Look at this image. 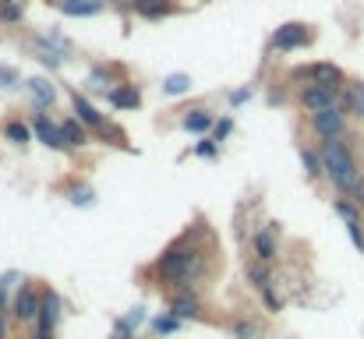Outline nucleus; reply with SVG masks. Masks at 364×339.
Returning a JSON list of instances; mask_svg holds the SVG:
<instances>
[{
	"label": "nucleus",
	"mask_w": 364,
	"mask_h": 339,
	"mask_svg": "<svg viewBox=\"0 0 364 339\" xmlns=\"http://www.w3.org/2000/svg\"><path fill=\"white\" fill-rule=\"evenodd\" d=\"M152 272H156V279H160V287L191 290V282L205 272V255H202L188 237H181V241H174L160 258H156Z\"/></svg>",
	"instance_id": "nucleus-1"
},
{
	"label": "nucleus",
	"mask_w": 364,
	"mask_h": 339,
	"mask_svg": "<svg viewBox=\"0 0 364 339\" xmlns=\"http://www.w3.org/2000/svg\"><path fill=\"white\" fill-rule=\"evenodd\" d=\"M322 166H326L329 184H333L343 198H350V202L361 209V205H364V181H361V166H357L354 149H350L343 138L326 142V145H322Z\"/></svg>",
	"instance_id": "nucleus-2"
},
{
	"label": "nucleus",
	"mask_w": 364,
	"mask_h": 339,
	"mask_svg": "<svg viewBox=\"0 0 364 339\" xmlns=\"http://www.w3.org/2000/svg\"><path fill=\"white\" fill-rule=\"evenodd\" d=\"M311 131H315L322 142L343 138V131H347V117H343L340 103H336V106H326V110H315V113H311Z\"/></svg>",
	"instance_id": "nucleus-3"
},
{
	"label": "nucleus",
	"mask_w": 364,
	"mask_h": 339,
	"mask_svg": "<svg viewBox=\"0 0 364 339\" xmlns=\"http://www.w3.org/2000/svg\"><path fill=\"white\" fill-rule=\"evenodd\" d=\"M340 92H343V85H304L301 92H297V103L304 106V110H326V106H336L340 103Z\"/></svg>",
	"instance_id": "nucleus-4"
},
{
	"label": "nucleus",
	"mask_w": 364,
	"mask_h": 339,
	"mask_svg": "<svg viewBox=\"0 0 364 339\" xmlns=\"http://www.w3.org/2000/svg\"><path fill=\"white\" fill-rule=\"evenodd\" d=\"M39 294H43V290H36L32 282H22L18 294H15V301H11V315H15L18 322L32 325L36 315H39Z\"/></svg>",
	"instance_id": "nucleus-5"
},
{
	"label": "nucleus",
	"mask_w": 364,
	"mask_h": 339,
	"mask_svg": "<svg viewBox=\"0 0 364 339\" xmlns=\"http://www.w3.org/2000/svg\"><path fill=\"white\" fill-rule=\"evenodd\" d=\"M294 78H311V85H343V71L333 61H315L308 68H297Z\"/></svg>",
	"instance_id": "nucleus-6"
},
{
	"label": "nucleus",
	"mask_w": 364,
	"mask_h": 339,
	"mask_svg": "<svg viewBox=\"0 0 364 339\" xmlns=\"http://www.w3.org/2000/svg\"><path fill=\"white\" fill-rule=\"evenodd\" d=\"M170 315H174L177 322L198 318V315H202V297L191 294V290H174V294H170Z\"/></svg>",
	"instance_id": "nucleus-7"
},
{
	"label": "nucleus",
	"mask_w": 364,
	"mask_h": 339,
	"mask_svg": "<svg viewBox=\"0 0 364 339\" xmlns=\"http://www.w3.org/2000/svg\"><path fill=\"white\" fill-rule=\"evenodd\" d=\"M71 106H75V121H82L89 131H107V121H103V113H99L82 92H71Z\"/></svg>",
	"instance_id": "nucleus-8"
},
{
	"label": "nucleus",
	"mask_w": 364,
	"mask_h": 339,
	"mask_svg": "<svg viewBox=\"0 0 364 339\" xmlns=\"http://www.w3.org/2000/svg\"><path fill=\"white\" fill-rule=\"evenodd\" d=\"M308 39H311V36H308V25H301V22H287L283 29H276L273 46H276V50H283V53H290V50L304 46Z\"/></svg>",
	"instance_id": "nucleus-9"
},
{
	"label": "nucleus",
	"mask_w": 364,
	"mask_h": 339,
	"mask_svg": "<svg viewBox=\"0 0 364 339\" xmlns=\"http://www.w3.org/2000/svg\"><path fill=\"white\" fill-rule=\"evenodd\" d=\"M32 131H36V138L46 149H68L64 145V135H61V124H54L50 117H43V113H36V117H32Z\"/></svg>",
	"instance_id": "nucleus-10"
},
{
	"label": "nucleus",
	"mask_w": 364,
	"mask_h": 339,
	"mask_svg": "<svg viewBox=\"0 0 364 339\" xmlns=\"http://www.w3.org/2000/svg\"><path fill=\"white\" fill-rule=\"evenodd\" d=\"M107 99H110L114 110H135V106L142 103V92H138L135 85H114V89L107 92Z\"/></svg>",
	"instance_id": "nucleus-11"
},
{
	"label": "nucleus",
	"mask_w": 364,
	"mask_h": 339,
	"mask_svg": "<svg viewBox=\"0 0 364 339\" xmlns=\"http://www.w3.org/2000/svg\"><path fill=\"white\" fill-rule=\"evenodd\" d=\"M251 244H255V255H258V262H273V258H276V234H273V226H266V230H258V234L251 237Z\"/></svg>",
	"instance_id": "nucleus-12"
},
{
	"label": "nucleus",
	"mask_w": 364,
	"mask_h": 339,
	"mask_svg": "<svg viewBox=\"0 0 364 339\" xmlns=\"http://www.w3.org/2000/svg\"><path fill=\"white\" fill-rule=\"evenodd\" d=\"M29 92H32V103H36L39 110L54 106V99H57V89L50 85L46 78H32V82H29Z\"/></svg>",
	"instance_id": "nucleus-13"
},
{
	"label": "nucleus",
	"mask_w": 364,
	"mask_h": 339,
	"mask_svg": "<svg viewBox=\"0 0 364 339\" xmlns=\"http://www.w3.org/2000/svg\"><path fill=\"white\" fill-rule=\"evenodd\" d=\"M61 135H64V145H75V149L89 145V128H85L82 121H75V117L61 124Z\"/></svg>",
	"instance_id": "nucleus-14"
},
{
	"label": "nucleus",
	"mask_w": 364,
	"mask_h": 339,
	"mask_svg": "<svg viewBox=\"0 0 364 339\" xmlns=\"http://www.w3.org/2000/svg\"><path fill=\"white\" fill-rule=\"evenodd\" d=\"M340 110H350V113H357V117H364V82L347 85V96H343Z\"/></svg>",
	"instance_id": "nucleus-15"
},
{
	"label": "nucleus",
	"mask_w": 364,
	"mask_h": 339,
	"mask_svg": "<svg viewBox=\"0 0 364 339\" xmlns=\"http://www.w3.org/2000/svg\"><path fill=\"white\" fill-rule=\"evenodd\" d=\"M301 163H304V174H308V181H322V177H326L322 152H315V149H301Z\"/></svg>",
	"instance_id": "nucleus-16"
},
{
	"label": "nucleus",
	"mask_w": 364,
	"mask_h": 339,
	"mask_svg": "<svg viewBox=\"0 0 364 339\" xmlns=\"http://www.w3.org/2000/svg\"><path fill=\"white\" fill-rule=\"evenodd\" d=\"M135 11H138L142 18H152V22H156V18H167L174 8L167 4V0H135Z\"/></svg>",
	"instance_id": "nucleus-17"
},
{
	"label": "nucleus",
	"mask_w": 364,
	"mask_h": 339,
	"mask_svg": "<svg viewBox=\"0 0 364 339\" xmlns=\"http://www.w3.org/2000/svg\"><path fill=\"white\" fill-rule=\"evenodd\" d=\"M181 124H184V131L202 135V131H209V128H213V117H209L205 110H188V117H184Z\"/></svg>",
	"instance_id": "nucleus-18"
},
{
	"label": "nucleus",
	"mask_w": 364,
	"mask_h": 339,
	"mask_svg": "<svg viewBox=\"0 0 364 339\" xmlns=\"http://www.w3.org/2000/svg\"><path fill=\"white\" fill-rule=\"evenodd\" d=\"M248 279H251V287H255V290H266L269 282H273V276H269V262H251V265H248Z\"/></svg>",
	"instance_id": "nucleus-19"
},
{
	"label": "nucleus",
	"mask_w": 364,
	"mask_h": 339,
	"mask_svg": "<svg viewBox=\"0 0 364 339\" xmlns=\"http://www.w3.org/2000/svg\"><path fill=\"white\" fill-rule=\"evenodd\" d=\"M4 135H8V142H15V145H29L32 128L22 124V121H8V124H4Z\"/></svg>",
	"instance_id": "nucleus-20"
},
{
	"label": "nucleus",
	"mask_w": 364,
	"mask_h": 339,
	"mask_svg": "<svg viewBox=\"0 0 364 339\" xmlns=\"http://www.w3.org/2000/svg\"><path fill=\"white\" fill-rule=\"evenodd\" d=\"M191 89V78L188 75H170V78H163V92L167 96H181V92H188Z\"/></svg>",
	"instance_id": "nucleus-21"
},
{
	"label": "nucleus",
	"mask_w": 364,
	"mask_h": 339,
	"mask_svg": "<svg viewBox=\"0 0 364 339\" xmlns=\"http://www.w3.org/2000/svg\"><path fill=\"white\" fill-rule=\"evenodd\" d=\"M177 318L167 311V315H160V318H152V332H160V336H170V332H177Z\"/></svg>",
	"instance_id": "nucleus-22"
},
{
	"label": "nucleus",
	"mask_w": 364,
	"mask_h": 339,
	"mask_svg": "<svg viewBox=\"0 0 364 339\" xmlns=\"http://www.w3.org/2000/svg\"><path fill=\"white\" fill-rule=\"evenodd\" d=\"M22 15H25V4H4L0 0V22H22Z\"/></svg>",
	"instance_id": "nucleus-23"
},
{
	"label": "nucleus",
	"mask_w": 364,
	"mask_h": 339,
	"mask_svg": "<svg viewBox=\"0 0 364 339\" xmlns=\"http://www.w3.org/2000/svg\"><path fill=\"white\" fill-rule=\"evenodd\" d=\"M347 223V230H350V241L364 251V226H361V216H354V219H343Z\"/></svg>",
	"instance_id": "nucleus-24"
},
{
	"label": "nucleus",
	"mask_w": 364,
	"mask_h": 339,
	"mask_svg": "<svg viewBox=\"0 0 364 339\" xmlns=\"http://www.w3.org/2000/svg\"><path fill=\"white\" fill-rule=\"evenodd\" d=\"M22 85V75L15 68H0V89H18Z\"/></svg>",
	"instance_id": "nucleus-25"
},
{
	"label": "nucleus",
	"mask_w": 364,
	"mask_h": 339,
	"mask_svg": "<svg viewBox=\"0 0 364 339\" xmlns=\"http://www.w3.org/2000/svg\"><path fill=\"white\" fill-rule=\"evenodd\" d=\"M71 202L75 205H92V188H75L71 191Z\"/></svg>",
	"instance_id": "nucleus-26"
},
{
	"label": "nucleus",
	"mask_w": 364,
	"mask_h": 339,
	"mask_svg": "<svg viewBox=\"0 0 364 339\" xmlns=\"http://www.w3.org/2000/svg\"><path fill=\"white\" fill-rule=\"evenodd\" d=\"M262 301H266V308H269V311H280V308H283V301L273 294V287H266V290H262Z\"/></svg>",
	"instance_id": "nucleus-27"
},
{
	"label": "nucleus",
	"mask_w": 364,
	"mask_h": 339,
	"mask_svg": "<svg viewBox=\"0 0 364 339\" xmlns=\"http://www.w3.org/2000/svg\"><path fill=\"white\" fill-rule=\"evenodd\" d=\"M234 336H237V339H248V336H255V325H251V322H237V325H234Z\"/></svg>",
	"instance_id": "nucleus-28"
},
{
	"label": "nucleus",
	"mask_w": 364,
	"mask_h": 339,
	"mask_svg": "<svg viewBox=\"0 0 364 339\" xmlns=\"http://www.w3.org/2000/svg\"><path fill=\"white\" fill-rule=\"evenodd\" d=\"M213 142H216V138H205V142L198 145V156H213V152H216V145H213Z\"/></svg>",
	"instance_id": "nucleus-29"
},
{
	"label": "nucleus",
	"mask_w": 364,
	"mask_h": 339,
	"mask_svg": "<svg viewBox=\"0 0 364 339\" xmlns=\"http://www.w3.org/2000/svg\"><path fill=\"white\" fill-rule=\"evenodd\" d=\"M244 99H251V85H248V89H241V92H234V96H230V103H234V106H237V103H244Z\"/></svg>",
	"instance_id": "nucleus-30"
},
{
	"label": "nucleus",
	"mask_w": 364,
	"mask_h": 339,
	"mask_svg": "<svg viewBox=\"0 0 364 339\" xmlns=\"http://www.w3.org/2000/svg\"><path fill=\"white\" fill-rule=\"evenodd\" d=\"M11 336V325H8V315L0 311V339H8Z\"/></svg>",
	"instance_id": "nucleus-31"
},
{
	"label": "nucleus",
	"mask_w": 364,
	"mask_h": 339,
	"mask_svg": "<svg viewBox=\"0 0 364 339\" xmlns=\"http://www.w3.org/2000/svg\"><path fill=\"white\" fill-rule=\"evenodd\" d=\"M227 135H230V121H223V124H216V142H220V138H227Z\"/></svg>",
	"instance_id": "nucleus-32"
},
{
	"label": "nucleus",
	"mask_w": 364,
	"mask_h": 339,
	"mask_svg": "<svg viewBox=\"0 0 364 339\" xmlns=\"http://www.w3.org/2000/svg\"><path fill=\"white\" fill-rule=\"evenodd\" d=\"M4 4H25V0H4Z\"/></svg>",
	"instance_id": "nucleus-33"
}]
</instances>
